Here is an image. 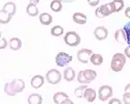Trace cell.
<instances>
[{
	"mask_svg": "<svg viewBox=\"0 0 130 104\" xmlns=\"http://www.w3.org/2000/svg\"><path fill=\"white\" fill-rule=\"evenodd\" d=\"M123 30L125 31L126 33V38H127V44L130 46V22L126 23L123 27Z\"/></svg>",
	"mask_w": 130,
	"mask_h": 104,
	"instance_id": "obj_28",
	"label": "cell"
},
{
	"mask_svg": "<svg viewBox=\"0 0 130 104\" xmlns=\"http://www.w3.org/2000/svg\"><path fill=\"white\" fill-rule=\"evenodd\" d=\"M83 98L86 99V101H89V102H94L96 99V91L94 89L88 88L83 94Z\"/></svg>",
	"mask_w": 130,
	"mask_h": 104,
	"instance_id": "obj_15",
	"label": "cell"
},
{
	"mask_svg": "<svg viewBox=\"0 0 130 104\" xmlns=\"http://www.w3.org/2000/svg\"><path fill=\"white\" fill-rule=\"evenodd\" d=\"M25 88V83L22 79H14L12 82H7L4 85V92L8 96H15L16 94L21 93Z\"/></svg>",
	"mask_w": 130,
	"mask_h": 104,
	"instance_id": "obj_1",
	"label": "cell"
},
{
	"mask_svg": "<svg viewBox=\"0 0 130 104\" xmlns=\"http://www.w3.org/2000/svg\"><path fill=\"white\" fill-rule=\"evenodd\" d=\"M8 45L12 50H19L21 47H22V42H21V40L18 38H12L8 42Z\"/></svg>",
	"mask_w": 130,
	"mask_h": 104,
	"instance_id": "obj_16",
	"label": "cell"
},
{
	"mask_svg": "<svg viewBox=\"0 0 130 104\" xmlns=\"http://www.w3.org/2000/svg\"><path fill=\"white\" fill-rule=\"evenodd\" d=\"M113 13V7H112V3L109 2V3H106V4H103L101 5L100 7H98L96 9V17L97 18H104V17H107Z\"/></svg>",
	"mask_w": 130,
	"mask_h": 104,
	"instance_id": "obj_5",
	"label": "cell"
},
{
	"mask_svg": "<svg viewBox=\"0 0 130 104\" xmlns=\"http://www.w3.org/2000/svg\"><path fill=\"white\" fill-rule=\"evenodd\" d=\"M99 99L101 101H106L112 96V88L109 85H102L99 88L98 91Z\"/></svg>",
	"mask_w": 130,
	"mask_h": 104,
	"instance_id": "obj_8",
	"label": "cell"
},
{
	"mask_svg": "<svg viewBox=\"0 0 130 104\" xmlns=\"http://www.w3.org/2000/svg\"><path fill=\"white\" fill-rule=\"evenodd\" d=\"M90 61L92 62L94 66H100L102 62H103V57H102V55H100V54H95V53H94V54L91 56Z\"/></svg>",
	"mask_w": 130,
	"mask_h": 104,
	"instance_id": "obj_22",
	"label": "cell"
},
{
	"mask_svg": "<svg viewBox=\"0 0 130 104\" xmlns=\"http://www.w3.org/2000/svg\"><path fill=\"white\" fill-rule=\"evenodd\" d=\"M97 77V73L94 70H83L78 73L77 80L78 82L82 83V84H86V83L92 82L95 78Z\"/></svg>",
	"mask_w": 130,
	"mask_h": 104,
	"instance_id": "obj_3",
	"label": "cell"
},
{
	"mask_svg": "<svg viewBox=\"0 0 130 104\" xmlns=\"http://www.w3.org/2000/svg\"><path fill=\"white\" fill-rule=\"evenodd\" d=\"M89 4L90 5H92V6H95V5H97L99 3V0H95V1H93V0H89Z\"/></svg>",
	"mask_w": 130,
	"mask_h": 104,
	"instance_id": "obj_33",
	"label": "cell"
},
{
	"mask_svg": "<svg viewBox=\"0 0 130 104\" xmlns=\"http://www.w3.org/2000/svg\"><path fill=\"white\" fill-rule=\"evenodd\" d=\"M125 62H126V56L122 53H117L112 56V59L110 62V68L115 72H120L122 71Z\"/></svg>",
	"mask_w": 130,
	"mask_h": 104,
	"instance_id": "obj_2",
	"label": "cell"
},
{
	"mask_svg": "<svg viewBox=\"0 0 130 104\" xmlns=\"http://www.w3.org/2000/svg\"><path fill=\"white\" fill-rule=\"evenodd\" d=\"M67 99H69V96L63 92H57V93L54 94V96H53V101L56 104H60L61 102H63Z\"/></svg>",
	"mask_w": 130,
	"mask_h": 104,
	"instance_id": "obj_14",
	"label": "cell"
},
{
	"mask_svg": "<svg viewBox=\"0 0 130 104\" xmlns=\"http://www.w3.org/2000/svg\"><path fill=\"white\" fill-rule=\"evenodd\" d=\"M125 94H130V83L125 86Z\"/></svg>",
	"mask_w": 130,
	"mask_h": 104,
	"instance_id": "obj_36",
	"label": "cell"
},
{
	"mask_svg": "<svg viewBox=\"0 0 130 104\" xmlns=\"http://www.w3.org/2000/svg\"><path fill=\"white\" fill-rule=\"evenodd\" d=\"M63 41L68 46L75 47L80 44V37L77 32H75V31H68V32L64 34Z\"/></svg>",
	"mask_w": 130,
	"mask_h": 104,
	"instance_id": "obj_4",
	"label": "cell"
},
{
	"mask_svg": "<svg viewBox=\"0 0 130 104\" xmlns=\"http://www.w3.org/2000/svg\"><path fill=\"white\" fill-rule=\"evenodd\" d=\"M60 104H74V102L72 100H70V99H67V100H64L63 102H61Z\"/></svg>",
	"mask_w": 130,
	"mask_h": 104,
	"instance_id": "obj_35",
	"label": "cell"
},
{
	"mask_svg": "<svg viewBox=\"0 0 130 104\" xmlns=\"http://www.w3.org/2000/svg\"><path fill=\"white\" fill-rule=\"evenodd\" d=\"M62 33H63V28L61 26L56 25V26L52 27V29H51V34L53 37H60Z\"/></svg>",
	"mask_w": 130,
	"mask_h": 104,
	"instance_id": "obj_25",
	"label": "cell"
},
{
	"mask_svg": "<svg viewBox=\"0 0 130 104\" xmlns=\"http://www.w3.org/2000/svg\"><path fill=\"white\" fill-rule=\"evenodd\" d=\"M10 19H12V17H9L8 15H6L4 12H0V23L1 24H6V23H8L9 21H10Z\"/></svg>",
	"mask_w": 130,
	"mask_h": 104,
	"instance_id": "obj_27",
	"label": "cell"
},
{
	"mask_svg": "<svg viewBox=\"0 0 130 104\" xmlns=\"http://www.w3.org/2000/svg\"><path fill=\"white\" fill-rule=\"evenodd\" d=\"M26 13H27L29 16H31V17H36V16L39 15V9H38V7H37L36 4H34V3L30 2V3L27 5V7H26Z\"/></svg>",
	"mask_w": 130,
	"mask_h": 104,
	"instance_id": "obj_20",
	"label": "cell"
},
{
	"mask_svg": "<svg viewBox=\"0 0 130 104\" xmlns=\"http://www.w3.org/2000/svg\"><path fill=\"white\" fill-rule=\"evenodd\" d=\"M86 20H88V18L82 13H75L73 15V21L77 24H85Z\"/></svg>",
	"mask_w": 130,
	"mask_h": 104,
	"instance_id": "obj_17",
	"label": "cell"
},
{
	"mask_svg": "<svg viewBox=\"0 0 130 104\" xmlns=\"http://www.w3.org/2000/svg\"><path fill=\"white\" fill-rule=\"evenodd\" d=\"M30 84L32 88L35 89H39L41 88L43 84H44V77L41 76V75H36L31 78V81H30Z\"/></svg>",
	"mask_w": 130,
	"mask_h": 104,
	"instance_id": "obj_12",
	"label": "cell"
},
{
	"mask_svg": "<svg viewBox=\"0 0 130 104\" xmlns=\"http://www.w3.org/2000/svg\"><path fill=\"white\" fill-rule=\"evenodd\" d=\"M125 16L130 19V6H128V7L125 9Z\"/></svg>",
	"mask_w": 130,
	"mask_h": 104,
	"instance_id": "obj_34",
	"label": "cell"
},
{
	"mask_svg": "<svg viewBox=\"0 0 130 104\" xmlns=\"http://www.w3.org/2000/svg\"><path fill=\"white\" fill-rule=\"evenodd\" d=\"M124 55H125L126 57L130 58V46H128V47H126V48H125V51H124Z\"/></svg>",
	"mask_w": 130,
	"mask_h": 104,
	"instance_id": "obj_31",
	"label": "cell"
},
{
	"mask_svg": "<svg viewBox=\"0 0 130 104\" xmlns=\"http://www.w3.org/2000/svg\"><path fill=\"white\" fill-rule=\"evenodd\" d=\"M108 104H122V102L119 100V99H117V98H112Z\"/></svg>",
	"mask_w": 130,
	"mask_h": 104,
	"instance_id": "obj_32",
	"label": "cell"
},
{
	"mask_svg": "<svg viewBox=\"0 0 130 104\" xmlns=\"http://www.w3.org/2000/svg\"><path fill=\"white\" fill-rule=\"evenodd\" d=\"M2 12H4L9 17H13L16 14V4L12 1L6 2L2 7Z\"/></svg>",
	"mask_w": 130,
	"mask_h": 104,
	"instance_id": "obj_11",
	"label": "cell"
},
{
	"mask_svg": "<svg viewBox=\"0 0 130 104\" xmlns=\"http://www.w3.org/2000/svg\"><path fill=\"white\" fill-rule=\"evenodd\" d=\"M46 79L49 83H51V84H57V83L61 80V74H60L59 71H57L55 69H52V70L47 72Z\"/></svg>",
	"mask_w": 130,
	"mask_h": 104,
	"instance_id": "obj_6",
	"label": "cell"
},
{
	"mask_svg": "<svg viewBox=\"0 0 130 104\" xmlns=\"http://www.w3.org/2000/svg\"><path fill=\"white\" fill-rule=\"evenodd\" d=\"M7 45H8L7 41H6L4 38H1V45H0V49H4V48H6Z\"/></svg>",
	"mask_w": 130,
	"mask_h": 104,
	"instance_id": "obj_30",
	"label": "cell"
},
{
	"mask_svg": "<svg viewBox=\"0 0 130 104\" xmlns=\"http://www.w3.org/2000/svg\"><path fill=\"white\" fill-rule=\"evenodd\" d=\"M93 54V51L90 49H81L77 52V59L82 64H88Z\"/></svg>",
	"mask_w": 130,
	"mask_h": 104,
	"instance_id": "obj_9",
	"label": "cell"
},
{
	"mask_svg": "<svg viewBox=\"0 0 130 104\" xmlns=\"http://www.w3.org/2000/svg\"><path fill=\"white\" fill-rule=\"evenodd\" d=\"M86 89H88V86H86L85 84L80 85L79 88H77L76 90L74 91V95L76 96L77 98H82L83 97V94H84V92H85Z\"/></svg>",
	"mask_w": 130,
	"mask_h": 104,
	"instance_id": "obj_26",
	"label": "cell"
},
{
	"mask_svg": "<svg viewBox=\"0 0 130 104\" xmlns=\"http://www.w3.org/2000/svg\"><path fill=\"white\" fill-rule=\"evenodd\" d=\"M63 78L66 79L67 81H72L75 78V71L72 68H67L66 70L63 71Z\"/></svg>",
	"mask_w": 130,
	"mask_h": 104,
	"instance_id": "obj_21",
	"label": "cell"
},
{
	"mask_svg": "<svg viewBox=\"0 0 130 104\" xmlns=\"http://www.w3.org/2000/svg\"><path fill=\"white\" fill-rule=\"evenodd\" d=\"M123 102L125 104H130V94H124L123 95Z\"/></svg>",
	"mask_w": 130,
	"mask_h": 104,
	"instance_id": "obj_29",
	"label": "cell"
},
{
	"mask_svg": "<svg viewBox=\"0 0 130 104\" xmlns=\"http://www.w3.org/2000/svg\"><path fill=\"white\" fill-rule=\"evenodd\" d=\"M111 3H112V7H113V13L120 12L124 7V1H122V0H115Z\"/></svg>",
	"mask_w": 130,
	"mask_h": 104,
	"instance_id": "obj_24",
	"label": "cell"
},
{
	"mask_svg": "<svg viewBox=\"0 0 130 104\" xmlns=\"http://www.w3.org/2000/svg\"><path fill=\"white\" fill-rule=\"evenodd\" d=\"M43 98L40 94H31L28 97V104H42Z\"/></svg>",
	"mask_w": 130,
	"mask_h": 104,
	"instance_id": "obj_19",
	"label": "cell"
},
{
	"mask_svg": "<svg viewBox=\"0 0 130 104\" xmlns=\"http://www.w3.org/2000/svg\"><path fill=\"white\" fill-rule=\"evenodd\" d=\"M94 36L96 37L97 40L103 41V40H105L107 38L108 31H107V29L104 26H98L95 29V31H94Z\"/></svg>",
	"mask_w": 130,
	"mask_h": 104,
	"instance_id": "obj_10",
	"label": "cell"
},
{
	"mask_svg": "<svg viewBox=\"0 0 130 104\" xmlns=\"http://www.w3.org/2000/svg\"><path fill=\"white\" fill-rule=\"evenodd\" d=\"M40 22L43 25H50L52 23V16L48 13H43L40 15Z\"/></svg>",
	"mask_w": 130,
	"mask_h": 104,
	"instance_id": "obj_18",
	"label": "cell"
},
{
	"mask_svg": "<svg viewBox=\"0 0 130 104\" xmlns=\"http://www.w3.org/2000/svg\"><path fill=\"white\" fill-rule=\"evenodd\" d=\"M71 61H72V56L70 54H67L66 52H59L55 57V62L58 67H64Z\"/></svg>",
	"mask_w": 130,
	"mask_h": 104,
	"instance_id": "obj_7",
	"label": "cell"
},
{
	"mask_svg": "<svg viewBox=\"0 0 130 104\" xmlns=\"http://www.w3.org/2000/svg\"><path fill=\"white\" fill-rule=\"evenodd\" d=\"M115 40H116L117 42H119V43H121V44L127 43L126 33H125V31L123 30V28L117 30L116 32H115Z\"/></svg>",
	"mask_w": 130,
	"mask_h": 104,
	"instance_id": "obj_13",
	"label": "cell"
},
{
	"mask_svg": "<svg viewBox=\"0 0 130 104\" xmlns=\"http://www.w3.org/2000/svg\"><path fill=\"white\" fill-rule=\"evenodd\" d=\"M50 8L53 10V12L58 13L62 9V4L60 1H58V0H53V1H51V3H50Z\"/></svg>",
	"mask_w": 130,
	"mask_h": 104,
	"instance_id": "obj_23",
	"label": "cell"
}]
</instances>
